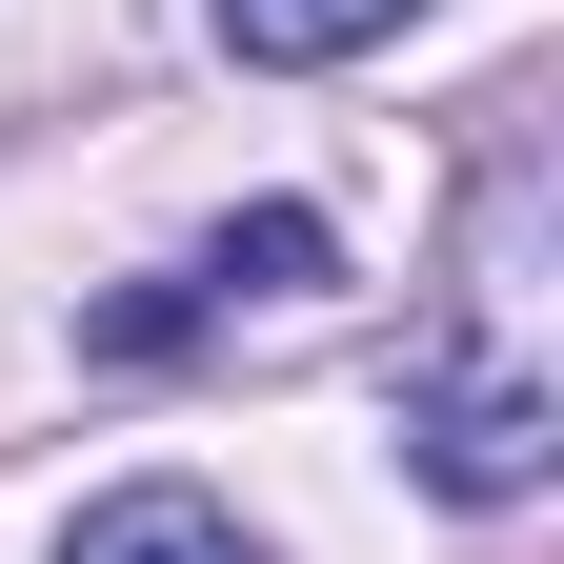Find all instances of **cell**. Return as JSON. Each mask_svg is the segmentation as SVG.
Listing matches in <instances>:
<instances>
[{
	"label": "cell",
	"mask_w": 564,
	"mask_h": 564,
	"mask_svg": "<svg viewBox=\"0 0 564 564\" xmlns=\"http://www.w3.org/2000/svg\"><path fill=\"white\" fill-rule=\"evenodd\" d=\"M403 464L444 484V505H524V484L564 464V403H544V364H524L505 323H464L444 364L403 383Z\"/></svg>",
	"instance_id": "1"
},
{
	"label": "cell",
	"mask_w": 564,
	"mask_h": 564,
	"mask_svg": "<svg viewBox=\"0 0 564 564\" xmlns=\"http://www.w3.org/2000/svg\"><path fill=\"white\" fill-rule=\"evenodd\" d=\"M323 262H343V242L303 223V202H262V223H223V242H202L182 282H141V303H101L82 343H101V364H162V343H202V323H223V303H303Z\"/></svg>",
	"instance_id": "2"
},
{
	"label": "cell",
	"mask_w": 564,
	"mask_h": 564,
	"mask_svg": "<svg viewBox=\"0 0 564 564\" xmlns=\"http://www.w3.org/2000/svg\"><path fill=\"white\" fill-rule=\"evenodd\" d=\"M61 564H262V544L202 505V484H121V505H82V524H61Z\"/></svg>",
	"instance_id": "3"
},
{
	"label": "cell",
	"mask_w": 564,
	"mask_h": 564,
	"mask_svg": "<svg viewBox=\"0 0 564 564\" xmlns=\"http://www.w3.org/2000/svg\"><path fill=\"white\" fill-rule=\"evenodd\" d=\"M423 0H223V41L242 61H282V82H323V61H364V41H403Z\"/></svg>",
	"instance_id": "4"
}]
</instances>
